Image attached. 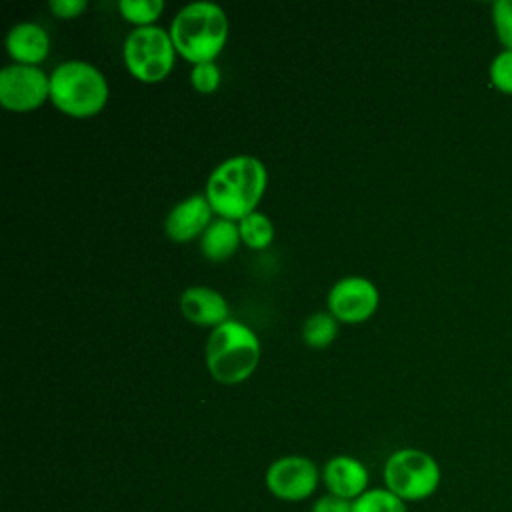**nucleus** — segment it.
I'll return each instance as SVG.
<instances>
[{"instance_id": "21", "label": "nucleus", "mask_w": 512, "mask_h": 512, "mask_svg": "<svg viewBox=\"0 0 512 512\" xmlns=\"http://www.w3.org/2000/svg\"><path fill=\"white\" fill-rule=\"evenodd\" d=\"M492 22L498 42L504 46V50H512V0L494 2Z\"/></svg>"}, {"instance_id": "16", "label": "nucleus", "mask_w": 512, "mask_h": 512, "mask_svg": "<svg viewBox=\"0 0 512 512\" xmlns=\"http://www.w3.org/2000/svg\"><path fill=\"white\" fill-rule=\"evenodd\" d=\"M338 336V320L330 312H316L308 316L302 326V340L312 348H326Z\"/></svg>"}, {"instance_id": "18", "label": "nucleus", "mask_w": 512, "mask_h": 512, "mask_svg": "<svg viewBox=\"0 0 512 512\" xmlns=\"http://www.w3.org/2000/svg\"><path fill=\"white\" fill-rule=\"evenodd\" d=\"M354 512H408V508L388 488H368L354 500Z\"/></svg>"}, {"instance_id": "4", "label": "nucleus", "mask_w": 512, "mask_h": 512, "mask_svg": "<svg viewBox=\"0 0 512 512\" xmlns=\"http://www.w3.org/2000/svg\"><path fill=\"white\" fill-rule=\"evenodd\" d=\"M50 102L72 118L96 116L108 102V82L90 62H62L50 74Z\"/></svg>"}, {"instance_id": "12", "label": "nucleus", "mask_w": 512, "mask_h": 512, "mask_svg": "<svg viewBox=\"0 0 512 512\" xmlns=\"http://www.w3.org/2000/svg\"><path fill=\"white\" fill-rule=\"evenodd\" d=\"M180 310L192 324L218 328L230 320V308L226 298L210 286H190L180 296Z\"/></svg>"}, {"instance_id": "9", "label": "nucleus", "mask_w": 512, "mask_h": 512, "mask_svg": "<svg viewBox=\"0 0 512 512\" xmlns=\"http://www.w3.org/2000/svg\"><path fill=\"white\" fill-rule=\"evenodd\" d=\"M380 302L378 288L364 276L340 278L328 292V312L344 324H360L368 320Z\"/></svg>"}, {"instance_id": "10", "label": "nucleus", "mask_w": 512, "mask_h": 512, "mask_svg": "<svg viewBox=\"0 0 512 512\" xmlns=\"http://www.w3.org/2000/svg\"><path fill=\"white\" fill-rule=\"evenodd\" d=\"M212 206L204 194H192L174 204L164 220V232L172 242L184 244L206 232L212 224Z\"/></svg>"}, {"instance_id": "3", "label": "nucleus", "mask_w": 512, "mask_h": 512, "mask_svg": "<svg viewBox=\"0 0 512 512\" xmlns=\"http://www.w3.org/2000/svg\"><path fill=\"white\" fill-rule=\"evenodd\" d=\"M260 362V340L240 320H226L206 340V368L220 384H240Z\"/></svg>"}, {"instance_id": "20", "label": "nucleus", "mask_w": 512, "mask_h": 512, "mask_svg": "<svg viewBox=\"0 0 512 512\" xmlns=\"http://www.w3.org/2000/svg\"><path fill=\"white\" fill-rule=\"evenodd\" d=\"M222 80V72L216 62H200L190 70V84L200 94H212Z\"/></svg>"}, {"instance_id": "6", "label": "nucleus", "mask_w": 512, "mask_h": 512, "mask_svg": "<svg viewBox=\"0 0 512 512\" xmlns=\"http://www.w3.org/2000/svg\"><path fill=\"white\" fill-rule=\"evenodd\" d=\"M122 56L128 72L136 80L144 84H154L170 74L176 48L170 32L154 24L134 28L124 40Z\"/></svg>"}, {"instance_id": "13", "label": "nucleus", "mask_w": 512, "mask_h": 512, "mask_svg": "<svg viewBox=\"0 0 512 512\" xmlns=\"http://www.w3.org/2000/svg\"><path fill=\"white\" fill-rule=\"evenodd\" d=\"M6 50L14 64L36 66L50 52L48 32L36 22H20L6 34Z\"/></svg>"}, {"instance_id": "17", "label": "nucleus", "mask_w": 512, "mask_h": 512, "mask_svg": "<svg viewBox=\"0 0 512 512\" xmlns=\"http://www.w3.org/2000/svg\"><path fill=\"white\" fill-rule=\"evenodd\" d=\"M118 12L126 22L134 24L136 28L154 26V22L164 12V2L162 0H120Z\"/></svg>"}, {"instance_id": "19", "label": "nucleus", "mask_w": 512, "mask_h": 512, "mask_svg": "<svg viewBox=\"0 0 512 512\" xmlns=\"http://www.w3.org/2000/svg\"><path fill=\"white\" fill-rule=\"evenodd\" d=\"M488 78L494 90L512 96V50H500L488 68Z\"/></svg>"}, {"instance_id": "15", "label": "nucleus", "mask_w": 512, "mask_h": 512, "mask_svg": "<svg viewBox=\"0 0 512 512\" xmlns=\"http://www.w3.org/2000/svg\"><path fill=\"white\" fill-rule=\"evenodd\" d=\"M238 228H240L242 242L254 250L268 248L274 240L272 220L258 210H254L248 216H244L242 220H238Z\"/></svg>"}, {"instance_id": "11", "label": "nucleus", "mask_w": 512, "mask_h": 512, "mask_svg": "<svg viewBox=\"0 0 512 512\" xmlns=\"http://www.w3.org/2000/svg\"><path fill=\"white\" fill-rule=\"evenodd\" d=\"M368 470L354 456H332L322 468V482L328 488V494L356 500L368 490Z\"/></svg>"}, {"instance_id": "1", "label": "nucleus", "mask_w": 512, "mask_h": 512, "mask_svg": "<svg viewBox=\"0 0 512 512\" xmlns=\"http://www.w3.org/2000/svg\"><path fill=\"white\" fill-rule=\"evenodd\" d=\"M266 184L268 174L262 160L238 154L226 158L210 172L204 196L218 218L238 222L256 210Z\"/></svg>"}, {"instance_id": "8", "label": "nucleus", "mask_w": 512, "mask_h": 512, "mask_svg": "<svg viewBox=\"0 0 512 512\" xmlns=\"http://www.w3.org/2000/svg\"><path fill=\"white\" fill-rule=\"evenodd\" d=\"M320 482L316 464L306 456H282L276 458L264 474L268 492L284 502H302L310 498Z\"/></svg>"}, {"instance_id": "5", "label": "nucleus", "mask_w": 512, "mask_h": 512, "mask_svg": "<svg viewBox=\"0 0 512 512\" xmlns=\"http://www.w3.org/2000/svg\"><path fill=\"white\" fill-rule=\"evenodd\" d=\"M384 486L404 502L430 498L442 482L440 464L420 448H400L384 462Z\"/></svg>"}, {"instance_id": "22", "label": "nucleus", "mask_w": 512, "mask_h": 512, "mask_svg": "<svg viewBox=\"0 0 512 512\" xmlns=\"http://www.w3.org/2000/svg\"><path fill=\"white\" fill-rule=\"evenodd\" d=\"M86 6H88L86 0H50L48 4L52 14L62 20H72L80 16L86 10Z\"/></svg>"}, {"instance_id": "23", "label": "nucleus", "mask_w": 512, "mask_h": 512, "mask_svg": "<svg viewBox=\"0 0 512 512\" xmlns=\"http://www.w3.org/2000/svg\"><path fill=\"white\" fill-rule=\"evenodd\" d=\"M310 512H354V502L334 494H324L312 504Z\"/></svg>"}, {"instance_id": "14", "label": "nucleus", "mask_w": 512, "mask_h": 512, "mask_svg": "<svg viewBox=\"0 0 512 512\" xmlns=\"http://www.w3.org/2000/svg\"><path fill=\"white\" fill-rule=\"evenodd\" d=\"M242 238L238 222L216 218L200 236V252L210 262H224L234 256Z\"/></svg>"}, {"instance_id": "7", "label": "nucleus", "mask_w": 512, "mask_h": 512, "mask_svg": "<svg viewBox=\"0 0 512 512\" xmlns=\"http://www.w3.org/2000/svg\"><path fill=\"white\" fill-rule=\"evenodd\" d=\"M50 98V76L28 64H10L0 70V104L12 112H30Z\"/></svg>"}, {"instance_id": "2", "label": "nucleus", "mask_w": 512, "mask_h": 512, "mask_svg": "<svg viewBox=\"0 0 512 512\" xmlns=\"http://www.w3.org/2000/svg\"><path fill=\"white\" fill-rule=\"evenodd\" d=\"M168 32L184 60L214 62L228 40V16L214 2H190L174 16Z\"/></svg>"}]
</instances>
